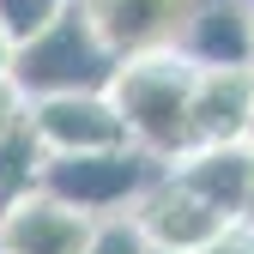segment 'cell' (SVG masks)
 Instances as JSON below:
<instances>
[{"mask_svg":"<svg viewBox=\"0 0 254 254\" xmlns=\"http://www.w3.org/2000/svg\"><path fill=\"white\" fill-rule=\"evenodd\" d=\"M194 79L200 73L182 55H145V61H121V73L109 85L127 145H139L164 170L194 151Z\"/></svg>","mask_w":254,"mask_h":254,"instance_id":"1","label":"cell"},{"mask_svg":"<svg viewBox=\"0 0 254 254\" xmlns=\"http://www.w3.org/2000/svg\"><path fill=\"white\" fill-rule=\"evenodd\" d=\"M121 73V55L97 37V24H91V12L73 6L61 12L43 37H30L12 49V91L30 103H43V97H79V91H109Z\"/></svg>","mask_w":254,"mask_h":254,"instance_id":"2","label":"cell"},{"mask_svg":"<svg viewBox=\"0 0 254 254\" xmlns=\"http://www.w3.org/2000/svg\"><path fill=\"white\" fill-rule=\"evenodd\" d=\"M164 176L157 157L139 145H115V151H79V157H49L43 164V194L61 200L67 212L103 224V218H127L139 206V194Z\"/></svg>","mask_w":254,"mask_h":254,"instance_id":"3","label":"cell"},{"mask_svg":"<svg viewBox=\"0 0 254 254\" xmlns=\"http://www.w3.org/2000/svg\"><path fill=\"white\" fill-rule=\"evenodd\" d=\"M127 218L139 224V236H145L157 254H200L206 242H218V236L230 230V224H224V218H218V212H212V206H206L176 170L157 176Z\"/></svg>","mask_w":254,"mask_h":254,"instance_id":"4","label":"cell"},{"mask_svg":"<svg viewBox=\"0 0 254 254\" xmlns=\"http://www.w3.org/2000/svg\"><path fill=\"white\" fill-rule=\"evenodd\" d=\"M79 6L121 61H145V55H176L200 0H79Z\"/></svg>","mask_w":254,"mask_h":254,"instance_id":"5","label":"cell"},{"mask_svg":"<svg viewBox=\"0 0 254 254\" xmlns=\"http://www.w3.org/2000/svg\"><path fill=\"white\" fill-rule=\"evenodd\" d=\"M30 133L43 139L49 157H79V151H115L127 145V127L109 103V91H79V97H43L30 103Z\"/></svg>","mask_w":254,"mask_h":254,"instance_id":"6","label":"cell"},{"mask_svg":"<svg viewBox=\"0 0 254 254\" xmlns=\"http://www.w3.org/2000/svg\"><path fill=\"white\" fill-rule=\"evenodd\" d=\"M176 55L194 73H230L254 67V30H248V0H200L188 18Z\"/></svg>","mask_w":254,"mask_h":254,"instance_id":"7","label":"cell"},{"mask_svg":"<svg viewBox=\"0 0 254 254\" xmlns=\"http://www.w3.org/2000/svg\"><path fill=\"white\" fill-rule=\"evenodd\" d=\"M194 194L224 218V224H248V188H254V145H206L170 164Z\"/></svg>","mask_w":254,"mask_h":254,"instance_id":"8","label":"cell"},{"mask_svg":"<svg viewBox=\"0 0 254 254\" xmlns=\"http://www.w3.org/2000/svg\"><path fill=\"white\" fill-rule=\"evenodd\" d=\"M248 121H254V67L200 73L194 79V151L248 145Z\"/></svg>","mask_w":254,"mask_h":254,"instance_id":"9","label":"cell"},{"mask_svg":"<svg viewBox=\"0 0 254 254\" xmlns=\"http://www.w3.org/2000/svg\"><path fill=\"white\" fill-rule=\"evenodd\" d=\"M91 230V218L67 212L49 194H30L24 206L0 212V254H85Z\"/></svg>","mask_w":254,"mask_h":254,"instance_id":"10","label":"cell"},{"mask_svg":"<svg viewBox=\"0 0 254 254\" xmlns=\"http://www.w3.org/2000/svg\"><path fill=\"white\" fill-rule=\"evenodd\" d=\"M43 164H49V151H43L37 133H30V115L12 127V133H0V212H12L30 194H43Z\"/></svg>","mask_w":254,"mask_h":254,"instance_id":"11","label":"cell"},{"mask_svg":"<svg viewBox=\"0 0 254 254\" xmlns=\"http://www.w3.org/2000/svg\"><path fill=\"white\" fill-rule=\"evenodd\" d=\"M73 0H0V30H6V43H30V37H43V30L67 12Z\"/></svg>","mask_w":254,"mask_h":254,"instance_id":"12","label":"cell"},{"mask_svg":"<svg viewBox=\"0 0 254 254\" xmlns=\"http://www.w3.org/2000/svg\"><path fill=\"white\" fill-rule=\"evenodd\" d=\"M85 254H151V242L139 236V224H133V218H103V224L91 230Z\"/></svg>","mask_w":254,"mask_h":254,"instance_id":"13","label":"cell"},{"mask_svg":"<svg viewBox=\"0 0 254 254\" xmlns=\"http://www.w3.org/2000/svg\"><path fill=\"white\" fill-rule=\"evenodd\" d=\"M200 254H254V224H230L218 242H206Z\"/></svg>","mask_w":254,"mask_h":254,"instance_id":"14","label":"cell"},{"mask_svg":"<svg viewBox=\"0 0 254 254\" xmlns=\"http://www.w3.org/2000/svg\"><path fill=\"white\" fill-rule=\"evenodd\" d=\"M18 121H24V97L12 91V79H0V133H12Z\"/></svg>","mask_w":254,"mask_h":254,"instance_id":"15","label":"cell"},{"mask_svg":"<svg viewBox=\"0 0 254 254\" xmlns=\"http://www.w3.org/2000/svg\"><path fill=\"white\" fill-rule=\"evenodd\" d=\"M12 73V43H6V30H0V79Z\"/></svg>","mask_w":254,"mask_h":254,"instance_id":"16","label":"cell"},{"mask_svg":"<svg viewBox=\"0 0 254 254\" xmlns=\"http://www.w3.org/2000/svg\"><path fill=\"white\" fill-rule=\"evenodd\" d=\"M248 224H254V188H248Z\"/></svg>","mask_w":254,"mask_h":254,"instance_id":"17","label":"cell"},{"mask_svg":"<svg viewBox=\"0 0 254 254\" xmlns=\"http://www.w3.org/2000/svg\"><path fill=\"white\" fill-rule=\"evenodd\" d=\"M248 30H254V0H248Z\"/></svg>","mask_w":254,"mask_h":254,"instance_id":"18","label":"cell"},{"mask_svg":"<svg viewBox=\"0 0 254 254\" xmlns=\"http://www.w3.org/2000/svg\"><path fill=\"white\" fill-rule=\"evenodd\" d=\"M248 145H254V121H248Z\"/></svg>","mask_w":254,"mask_h":254,"instance_id":"19","label":"cell"},{"mask_svg":"<svg viewBox=\"0 0 254 254\" xmlns=\"http://www.w3.org/2000/svg\"><path fill=\"white\" fill-rule=\"evenodd\" d=\"M151 254H157V248H151Z\"/></svg>","mask_w":254,"mask_h":254,"instance_id":"20","label":"cell"}]
</instances>
